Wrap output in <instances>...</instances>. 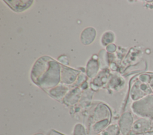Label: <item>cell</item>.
<instances>
[{
    "mask_svg": "<svg viewBox=\"0 0 153 135\" xmlns=\"http://www.w3.org/2000/svg\"><path fill=\"white\" fill-rule=\"evenodd\" d=\"M98 70V65L97 62L95 59H91L90 60L87 65V75L91 77L96 74Z\"/></svg>",
    "mask_w": 153,
    "mask_h": 135,
    "instance_id": "8",
    "label": "cell"
},
{
    "mask_svg": "<svg viewBox=\"0 0 153 135\" xmlns=\"http://www.w3.org/2000/svg\"><path fill=\"white\" fill-rule=\"evenodd\" d=\"M72 135H87L84 127L79 123L75 124L72 131Z\"/></svg>",
    "mask_w": 153,
    "mask_h": 135,
    "instance_id": "12",
    "label": "cell"
},
{
    "mask_svg": "<svg viewBox=\"0 0 153 135\" xmlns=\"http://www.w3.org/2000/svg\"><path fill=\"white\" fill-rule=\"evenodd\" d=\"M96 34V30L92 27H88L83 30L81 34V40L84 45L91 43L94 39Z\"/></svg>",
    "mask_w": 153,
    "mask_h": 135,
    "instance_id": "5",
    "label": "cell"
},
{
    "mask_svg": "<svg viewBox=\"0 0 153 135\" xmlns=\"http://www.w3.org/2000/svg\"><path fill=\"white\" fill-rule=\"evenodd\" d=\"M33 135H44L43 133H36V134H34Z\"/></svg>",
    "mask_w": 153,
    "mask_h": 135,
    "instance_id": "16",
    "label": "cell"
},
{
    "mask_svg": "<svg viewBox=\"0 0 153 135\" xmlns=\"http://www.w3.org/2000/svg\"><path fill=\"white\" fill-rule=\"evenodd\" d=\"M149 74V79H148V84L152 90L153 93V74Z\"/></svg>",
    "mask_w": 153,
    "mask_h": 135,
    "instance_id": "13",
    "label": "cell"
},
{
    "mask_svg": "<svg viewBox=\"0 0 153 135\" xmlns=\"http://www.w3.org/2000/svg\"><path fill=\"white\" fill-rule=\"evenodd\" d=\"M148 74H143L139 76V80L134 83L131 89L130 96L132 100L136 101L152 93L148 84Z\"/></svg>",
    "mask_w": 153,
    "mask_h": 135,
    "instance_id": "2",
    "label": "cell"
},
{
    "mask_svg": "<svg viewBox=\"0 0 153 135\" xmlns=\"http://www.w3.org/2000/svg\"><path fill=\"white\" fill-rule=\"evenodd\" d=\"M48 135H64V134H62V133H60L59 132H57V131H55L54 130H51L49 132Z\"/></svg>",
    "mask_w": 153,
    "mask_h": 135,
    "instance_id": "15",
    "label": "cell"
},
{
    "mask_svg": "<svg viewBox=\"0 0 153 135\" xmlns=\"http://www.w3.org/2000/svg\"><path fill=\"white\" fill-rule=\"evenodd\" d=\"M106 49L109 52H114L115 50L116 47H115V45H109L106 47Z\"/></svg>",
    "mask_w": 153,
    "mask_h": 135,
    "instance_id": "14",
    "label": "cell"
},
{
    "mask_svg": "<svg viewBox=\"0 0 153 135\" xmlns=\"http://www.w3.org/2000/svg\"><path fill=\"white\" fill-rule=\"evenodd\" d=\"M8 4L15 11H21L23 10H25V9L27 8L31 4L32 1H8Z\"/></svg>",
    "mask_w": 153,
    "mask_h": 135,
    "instance_id": "7",
    "label": "cell"
},
{
    "mask_svg": "<svg viewBox=\"0 0 153 135\" xmlns=\"http://www.w3.org/2000/svg\"><path fill=\"white\" fill-rule=\"evenodd\" d=\"M68 88L60 86L56 88H53L50 91V93L53 96L56 98H60L63 96V95L65 94V93L67 92Z\"/></svg>",
    "mask_w": 153,
    "mask_h": 135,
    "instance_id": "10",
    "label": "cell"
},
{
    "mask_svg": "<svg viewBox=\"0 0 153 135\" xmlns=\"http://www.w3.org/2000/svg\"><path fill=\"white\" fill-rule=\"evenodd\" d=\"M133 123V117L130 112H125L122 114L118 125L122 135H128L131 133Z\"/></svg>",
    "mask_w": 153,
    "mask_h": 135,
    "instance_id": "3",
    "label": "cell"
},
{
    "mask_svg": "<svg viewBox=\"0 0 153 135\" xmlns=\"http://www.w3.org/2000/svg\"><path fill=\"white\" fill-rule=\"evenodd\" d=\"M114 35L111 32H107L105 33L102 37V43L103 45H106L107 44L112 42L114 40Z\"/></svg>",
    "mask_w": 153,
    "mask_h": 135,
    "instance_id": "11",
    "label": "cell"
},
{
    "mask_svg": "<svg viewBox=\"0 0 153 135\" xmlns=\"http://www.w3.org/2000/svg\"><path fill=\"white\" fill-rule=\"evenodd\" d=\"M152 127L151 120L141 118L133 123L131 133L132 134H142L148 131Z\"/></svg>",
    "mask_w": 153,
    "mask_h": 135,
    "instance_id": "4",
    "label": "cell"
},
{
    "mask_svg": "<svg viewBox=\"0 0 153 135\" xmlns=\"http://www.w3.org/2000/svg\"><path fill=\"white\" fill-rule=\"evenodd\" d=\"M120 131L119 126L117 124H113L102 131L101 135H118Z\"/></svg>",
    "mask_w": 153,
    "mask_h": 135,
    "instance_id": "9",
    "label": "cell"
},
{
    "mask_svg": "<svg viewBox=\"0 0 153 135\" xmlns=\"http://www.w3.org/2000/svg\"><path fill=\"white\" fill-rule=\"evenodd\" d=\"M97 135H100V134H97Z\"/></svg>",
    "mask_w": 153,
    "mask_h": 135,
    "instance_id": "17",
    "label": "cell"
},
{
    "mask_svg": "<svg viewBox=\"0 0 153 135\" xmlns=\"http://www.w3.org/2000/svg\"><path fill=\"white\" fill-rule=\"evenodd\" d=\"M131 108L137 116L153 120V95H147L134 101L131 105Z\"/></svg>",
    "mask_w": 153,
    "mask_h": 135,
    "instance_id": "1",
    "label": "cell"
},
{
    "mask_svg": "<svg viewBox=\"0 0 153 135\" xmlns=\"http://www.w3.org/2000/svg\"><path fill=\"white\" fill-rule=\"evenodd\" d=\"M78 73V71L72 69L63 67V69L62 70V80L65 83H72L75 80Z\"/></svg>",
    "mask_w": 153,
    "mask_h": 135,
    "instance_id": "6",
    "label": "cell"
}]
</instances>
